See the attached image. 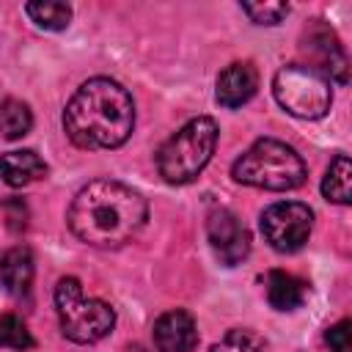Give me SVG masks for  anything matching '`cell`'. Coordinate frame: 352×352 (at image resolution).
I'll return each mask as SVG.
<instances>
[{
	"label": "cell",
	"mask_w": 352,
	"mask_h": 352,
	"mask_svg": "<svg viewBox=\"0 0 352 352\" xmlns=\"http://www.w3.org/2000/svg\"><path fill=\"white\" fill-rule=\"evenodd\" d=\"M146 198L116 179L88 182L69 206V228L94 248H121L146 226Z\"/></svg>",
	"instance_id": "obj_1"
},
{
	"label": "cell",
	"mask_w": 352,
	"mask_h": 352,
	"mask_svg": "<svg viewBox=\"0 0 352 352\" xmlns=\"http://www.w3.org/2000/svg\"><path fill=\"white\" fill-rule=\"evenodd\" d=\"M63 129L80 148H118L135 129V102L110 77L85 80L63 110Z\"/></svg>",
	"instance_id": "obj_2"
},
{
	"label": "cell",
	"mask_w": 352,
	"mask_h": 352,
	"mask_svg": "<svg viewBox=\"0 0 352 352\" xmlns=\"http://www.w3.org/2000/svg\"><path fill=\"white\" fill-rule=\"evenodd\" d=\"M231 176L248 187L286 192V190L302 187L305 162L289 143L275 138H261L234 162Z\"/></svg>",
	"instance_id": "obj_3"
},
{
	"label": "cell",
	"mask_w": 352,
	"mask_h": 352,
	"mask_svg": "<svg viewBox=\"0 0 352 352\" xmlns=\"http://www.w3.org/2000/svg\"><path fill=\"white\" fill-rule=\"evenodd\" d=\"M217 124L209 116H198L187 121L176 135H170L157 151L160 176L168 184H187L192 182L212 160L217 146Z\"/></svg>",
	"instance_id": "obj_4"
},
{
	"label": "cell",
	"mask_w": 352,
	"mask_h": 352,
	"mask_svg": "<svg viewBox=\"0 0 352 352\" xmlns=\"http://www.w3.org/2000/svg\"><path fill=\"white\" fill-rule=\"evenodd\" d=\"M55 308H58L63 336L74 344H96L104 336H110L116 324V311L96 297H85L77 278L58 280Z\"/></svg>",
	"instance_id": "obj_5"
},
{
	"label": "cell",
	"mask_w": 352,
	"mask_h": 352,
	"mask_svg": "<svg viewBox=\"0 0 352 352\" xmlns=\"http://www.w3.org/2000/svg\"><path fill=\"white\" fill-rule=\"evenodd\" d=\"M272 94L289 116L305 118V121L322 118L333 104L330 80L302 63L278 69V74L272 80Z\"/></svg>",
	"instance_id": "obj_6"
},
{
	"label": "cell",
	"mask_w": 352,
	"mask_h": 352,
	"mask_svg": "<svg viewBox=\"0 0 352 352\" xmlns=\"http://www.w3.org/2000/svg\"><path fill=\"white\" fill-rule=\"evenodd\" d=\"M314 228V212L300 201H278L261 212V234L278 253L300 250Z\"/></svg>",
	"instance_id": "obj_7"
},
{
	"label": "cell",
	"mask_w": 352,
	"mask_h": 352,
	"mask_svg": "<svg viewBox=\"0 0 352 352\" xmlns=\"http://www.w3.org/2000/svg\"><path fill=\"white\" fill-rule=\"evenodd\" d=\"M302 50L305 55L311 58V69L319 72L322 77L327 80H336V82H346L349 80V60H346V52L336 36V30L324 22V19H314L308 25V30L302 33Z\"/></svg>",
	"instance_id": "obj_8"
},
{
	"label": "cell",
	"mask_w": 352,
	"mask_h": 352,
	"mask_svg": "<svg viewBox=\"0 0 352 352\" xmlns=\"http://www.w3.org/2000/svg\"><path fill=\"white\" fill-rule=\"evenodd\" d=\"M206 236L220 264L236 267L250 253V231L231 209H214L206 220Z\"/></svg>",
	"instance_id": "obj_9"
},
{
	"label": "cell",
	"mask_w": 352,
	"mask_h": 352,
	"mask_svg": "<svg viewBox=\"0 0 352 352\" xmlns=\"http://www.w3.org/2000/svg\"><path fill=\"white\" fill-rule=\"evenodd\" d=\"M151 338L160 352H192L198 344L195 319L182 308L168 311L154 322Z\"/></svg>",
	"instance_id": "obj_10"
},
{
	"label": "cell",
	"mask_w": 352,
	"mask_h": 352,
	"mask_svg": "<svg viewBox=\"0 0 352 352\" xmlns=\"http://www.w3.org/2000/svg\"><path fill=\"white\" fill-rule=\"evenodd\" d=\"M256 88H258V72H256V66L248 63V60H236V63H228L220 72L214 96H217V102L223 107H231L234 110V107H242L245 102H250L253 94H256Z\"/></svg>",
	"instance_id": "obj_11"
},
{
	"label": "cell",
	"mask_w": 352,
	"mask_h": 352,
	"mask_svg": "<svg viewBox=\"0 0 352 352\" xmlns=\"http://www.w3.org/2000/svg\"><path fill=\"white\" fill-rule=\"evenodd\" d=\"M33 275H36V264H33L30 248L25 245L8 248L0 256V280L11 297H25L33 286Z\"/></svg>",
	"instance_id": "obj_12"
},
{
	"label": "cell",
	"mask_w": 352,
	"mask_h": 352,
	"mask_svg": "<svg viewBox=\"0 0 352 352\" xmlns=\"http://www.w3.org/2000/svg\"><path fill=\"white\" fill-rule=\"evenodd\" d=\"M0 176L11 187H25L30 182H38L47 176V162L33 148L8 151L0 157Z\"/></svg>",
	"instance_id": "obj_13"
},
{
	"label": "cell",
	"mask_w": 352,
	"mask_h": 352,
	"mask_svg": "<svg viewBox=\"0 0 352 352\" xmlns=\"http://www.w3.org/2000/svg\"><path fill=\"white\" fill-rule=\"evenodd\" d=\"M305 294H308V283L300 280L297 275L283 272V270H272L267 275V300L275 311L300 308L305 302Z\"/></svg>",
	"instance_id": "obj_14"
},
{
	"label": "cell",
	"mask_w": 352,
	"mask_h": 352,
	"mask_svg": "<svg viewBox=\"0 0 352 352\" xmlns=\"http://www.w3.org/2000/svg\"><path fill=\"white\" fill-rule=\"evenodd\" d=\"M322 195L333 204H349V195H352V165H349V157L346 154H338L324 179H322Z\"/></svg>",
	"instance_id": "obj_15"
},
{
	"label": "cell",
	"mask_w": 352,
	"mask_h": 352,
	"mask_svg": "<svg viewBox=\"0 0 352 352\" xmlns=\"http://www.w3.org/2000/svg\"><path fill=\"white\" fill-rule=\"evenodd\" d=\"M33 113L22 99H6L0 104V132L6 140H19L30 132Z\"/></svg>",
	"instance_id": "obj_16"
},
{
	"label": "cell",
	"mask_w": 352,
	"mask_h": 352,
	"mask_svg": "<svg viewBox=\"0 0 352 352\" xmlns=\"http://www.w3.org/2000/svg\"><path fill=\"white\" fill-rule=\"evenodd\" d=\"M25 14L44 30H66L72 22V6L55 3V0H41V3H28Z\"/></svg>",
	"instance_id": "obj_17"
},
{
	"label": "cell",
	"mask_w": 352,
	"mask_h": 352,
	"mask_svg": "<svg viewBox=\"0 0 352 352\" xmlns=\"http://www.w3.org/2000/svg\"><path fill=\"white\" fill-rule=\"evenodd\" d=\"M212 352H270V346L258 333H253L248 327H236V330H228L212 346Z\"/></svg>",
	"instance_id": "obj_18"
},
{
	"label": "cell",
	"mask_w": 352,
	"mask_h": 352,
	"mask_svg": "<svg viewBox=\"0 0 352 352\" xmlns=\"http://www.w3.org/2000/svg\"><path fill=\"white\" fill-rule=\"evenodd\" d=\"M33 344H36V341H33L28 324H25L16 314H3V316H0V346L22 352V349H30Z\"/></svg>",
	"instance_id": "obj_19"
},
{
	"label": "cell",
	"mask_w": 352,
	"mask_h": 352,
	"mask_svg": "<svg viewBox=\"0 0 352 352\" xmlns=\"http://www.w3.org/2000/svg\"><path fill=\"white\" fill-rule=\"evenodd\" d=\"M242 11L256 25H278L289 14V3H242Z\"/></svg>",
	"instance_id": "obj_20"
},
{
	"label": "cell",
	"mask_w": 352,
	"mask_h": 352,
	"mask_svg": "<svg viewBox=\"0 0 352 352\" xmlns=\"http://www.w3.org/2000/svg\"><path fill=\"white\" fill-rule=\"evenodd\" d=\"M324 341H327L330 352H352V322L349 319H341L338 324L327 327Z\"/></svg>",
	"instance_id": "obj_21"
}]
</instances>
